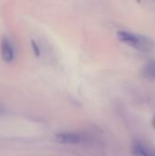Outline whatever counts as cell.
Here are the masks:
<instances>
[{
	"label": "cell",
	"mask_w": 155,
	"mask_h": 156,
	"mask_svg": "<svg viewBox=\"0 0 155 156\" xmlns=\"http://www.w3.org/2000/svg\"><path fill=\"white\" fill-rule=\"evenodd\" d=\"M117 37L122 43L135 48L138 51L149 52L154 47V42L149 37L142 34L120 30L117 32Z\"/></svg>",
	"instance_id": "obj_1"
},
{
	"label": "cell",
	"mask_w": 155,
	"mask_h": 156,
	"mask_svg": "<svg viewBox=\"0 0 155 156\" xmlns=\"http://www.w3.org/2000/svg\"><path fill=\"white\" fill-rule=\"evenodd\" d=\"M56 141L63 144H78L80 143L81 137L76 133H61L56 135Z\"/></svg>",
	"instance_id": "obj_2"
},
{
	"label": "cell",
	"mask_w": 155,
	"mask_h": 156,
	"mask_svg": "<svg viewBox=\"0 0 155 156\" xmlns=\"http://www.w3.org/2000/svg\"><path fill=\"white\" fill-rule=\"evenodd\" d=\"M143 73L146 78L155 80V60H150L144 65Z\"/></svg>",
	"instance_id": "obj_5"
},
{
	"label": "cell",
	"mask_w": 155,
	"mask_h": 156,
	"mask_svg": "<svg viewBox=\"0 0 155 156\" xmlns=\"http://www.w3.org/2000/svg\"><path fill=\"white\" fill-rule=\"evenodd\" d=\"M1 54L2 58L5 62H11L14 59L15 52L11 42L7 38H4L1 44Z\"/></svg>",
	"instance_id": "obj_3"
},
{
	"label": "cell",
	"mask_w": 155,
	"mask_h": 156,
	"mask_svg": "<svg viewBox=\"0 0 155 156\" xmlns=\"http://www.w3.org/2000/svg\"><path fill=\"white\" fill-rule=\"evenodd\" d=\"M31 43H32V47H33V49H34V51H35L36 55H37V56H39V55H40V49H39V48H38L37 44L34 40H32V41H31Z\"/></svg>",
	"instance_id": "obj_6"
},
{
	"label": "cell",
	"mask_w": 155,
	"mask_h": 156,
	"mask_svg": "<svg viewBox=\"0 0 155 156\" xmlns=\"http://www.w3.org/2000/svg\"><path fill=\"white\" fill-rule=\"evenodd\" d=\"M134 156H155V152L141 142H135L132 145Z\"/></svg>",
	"instance_id": "obj_4"
}]
</instances>
